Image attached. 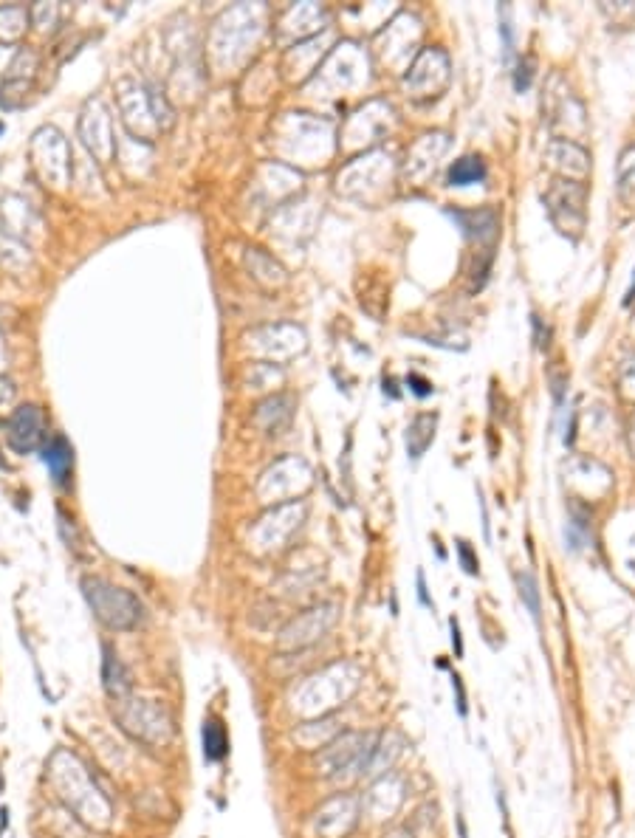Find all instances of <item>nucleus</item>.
Instances as JSON below:
<instances>
[{
	"instance_id": "nucleus-1",
	"label": "nucleus",
	"mask_w": 635,
	"mask_h": 838,
	"mask_svg": "<svg viewBox=\"0 0 635 838\" xmlns=\"http://www.w3.org/2000/svg\"><path fill=\"white\" fill-rule=\"evenodd\" d=\"M82 593L91 604L94 616L111 630H133L142 621V604L122 587H113L102 579H82Z\"/></svg>"
},
{
	"instance_id": "nucleus-2",
	"label": "nucleus",
	"mask_w": 635,
	"mask_h": 838,
	"mask_svg": "<svg viewBox=\"0 0 635 838\" xmlns=\"http://www.w3.org/2000/svg\"><path fill=\"white\" fill-rule=\"evenodd\" d=\"M43 429H46L43 415H40V410L34 404L20 407L12 415V421H9V443H12V449L20 452V455H29L37 446L43 449V435H46Z\"/></svg>"
},
{
	"instance_id": "nucleus-3",
	"label": "nucleus",
	"mask_w": 635,
	"mask_h": 838,
	"mask_svg": "<svg viewBox=\"0 0 635 838\" xmlns=\"http://www.w3.org/2000/svg\"><path fill=\"white\" fill-rule=\"evenodd\" d=\"M339 816H359V799L356 796H336L328 805L317 813V830H322L325 838H348L353 833V827L345 822H339Z\"/></svg>"
},
{
	"instance_id": "nucleus-4",
	"label": "nucleus",
	"mask_w": 635,
	"mask_h": 838,
	"mask_svg": "<svg viewBox=\"0 0 635 838\" xmlns=\"http://www.w3.org/2000/svg\"><path fill=\"white\" fill-rule=\"evenodd\" d=\"M40 452H43V463L48 466L54 483L65 486L68 477H71V469H74V449H71V443L65 441L63 435H54L51 441L43 443Z\"/></svg>"
},
{
	"instance_id": "nucleus-5",
	"label": "nucleus",
	"mask_w": 635,
	"mask_h": 838,
	"mask_svg": "<svg viewBox=\"0 0 635 838\" xmlns=\"http://www.w3.org/2000/svg\"><path fill=\"white\" fill-rule=\"evenodd\" d=\"M105 658H102V683H105V692L116 700V697H125L133 686L130 680V672L125 669V664L119 661V655L113 652L108 644H105Z\"/></svg>"
},
{
	"instance_id": "nucleus-6",
	"label": "nucleus",
	"mask_w": 635,
	"mask_h": 838,
	"mask_svg": "<svg viewBox=\"0 0 635 838\" xmlns=\"http://www.w3.org/2000/svg\"><path fill=\"white\" fill-rule=\"evenodd\" d=\"M452 218L463 223L466 235H472V238L486 240V243L497 240L500 221H497V215H494L492 209H483V212H452Z\"/></svg>"
},
{
	"instance_id": "nucleus-7",
	"label": "nucleus",
	"mask_w": 635,
	"mask_h": 838,
	"mask_svg": "<svg viewBox=\"0 0 635 838\" xmlns=\"http://www.w3.org/2000/svg\"><path fill=\"white\" fill-rule=\"evenodd\" d=\"M201 737H204V759L207 762H221L229 754V737H226V728H223L221 720L209 717Z\"/></svg>"
},
{
	"instance_id": "nucleus-8",
	"label": "nucleus",
	"mask_w": 635,
	"mask_h": 838,
	"mask_svg": "<svg viewBox=\"0 0 635 838\" xmlns=\"http://www.w3.org/2000/svg\"><path fill=\"white\" fill-rule=\"evenodd\" d=\"M486 181V164L477 156H466V159L455 161L449 167V184L452 187H469V184H480Z\"/></svg>"
},
{
	"instance_id": "nucleus-9",
	"label": "nucleus",
	"mask_w": 635,
	"mask_h": 838,
	"mask_svg": "<svg viewBox=\"0 0 635 838\" xmlns=\"http://www.w3.org/2000/svg\"><path fill=\"white\" fill-rule=\"evenodd\" d=\"M424 424H427V415H418L413 424L407 427V452H410V458L418 460L424 452H427V446L432 443V438H435V432L432 429H427L424 432Z\"/></svg>"
},
{
	"instance_id": "nucleus-10",
	"label": "nucleus",
	"mask_w": 635,
	"mask_h": 838,
	"mask_svg": "<svg viewBox=\"0 0 635 838\" xmlns=\"http://www.w3.org/2000/svg\"><path fill=\"white\" fill-rule=\"evenodd\" d=\"M517 593H520V599H523V604L528 607L531 618L540 624V587H537V579H534L531 573H517Z\"/></svg>"
},
{
	"instance_id": "nucleus-11",
	"label": "nucleus",
	"mask_w": 635,
	"mask_h": 838,
	"mask_svg": "<svg viewBox=\"0 0 635 838\" xmlns=\"http://www.w3.org/2000/svg\"><path fill=\"white\" fill-rule=\"evenodd\" d=\"M458 556H461V565L463 570L469 573V576H477L480 573V565H477L475 554H472V548H469V542H458Z\"/></svg>"
},
{
	"instance_id": "nucleus-12",
	"label": "nucleus",
	"mask_w": 635,
	"mask_h": 838,
	"mask_svg": "<svg viewBox=\"0 0 635 838\" xmlns=\"http://www.w3.org/2000/svg\"><path fill=\"white\" fill-rule=\"evenodd\" d=\"M407 384H410V390H413V393L418 398L432 396V384H429L427 379H421L418 373H410V379H407Z\"/></svg>"
},
{
	"instance_id": "nucleus-13",
	"label": "nucleus",
	"mask_w": 635,
	"mask_h": 838,
	"mask_svg": "<svg viewBox=\"0 0 635 838\" xmlns=\"http://www.w3.org/2000/svg\"><path fill=\"white\" fill-rule=\"evenodd\" d=\"M452 689H455V695H458V712H461V717H466V714H469V706H466V689H463L461 675H452Z\"/></svg>"
},
{
	"instance_id": "nucleus-14",
	"label": "nucleus",
	"mask_w": 635,
	"mask_h": 838,
	"mask_svg": "<svg viewBox=\"0 0 635 838\" xmlns=\"http://www.w3.org/2000/svg\"><path fill=\"white\" fill-rule=\"evenodd\" d=\"M449 630H452V647H455V655L463 658V638H461V624H458V618H452V621H449Z\"/></svg>"
},
{
	"instance_id": "nucleus-15",
	"label": "nucleus",
	"mask_w": 635,
	"mask_h": 838,
	"mask_svg": "<svg viewBox=\"0 0 635 838\" xmlns=\"http://www.w3.org/2000/svg\"><path fill=\"white\" fill-rule=\"evenodd\" d=\"M418 601H421L424 607H435V604H432V599H429V593H427V582H424V573H418Z\"/></svg>"
},
{
	"instance_id": "nucleus-16",
	"label": "nucleus",
	"mask_w": 635,
	"mask_h": 838,
	"mask_svg": "<svg viewBox=\"0 0 635 838\" xmlns=\"http://www.w3.org/2000/svg\"><path fill=\"white\" fill-rule=\"evenodd\" d=\"M384 838H413V833H410V827H393Z\"/></svg>"
}]
</instances>
